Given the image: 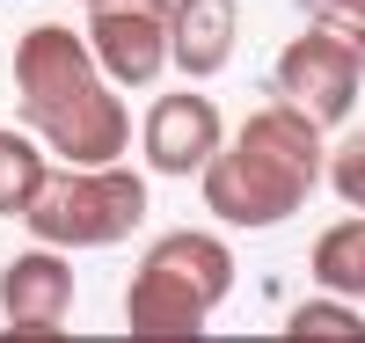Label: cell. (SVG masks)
Instances as JSON below:
<instances>
[{
	"instance_id": "1",
	"label": "cell",
	"mask_w": 365,
	"mask_h": 343,
	"mask_svg": "<svg viewBox=\"0 0 365 343\" xmlns=\"http://www.w3.org/2000/svg\"><path fill=\"white\" fill-rule=\"evenodd\" d=\"M15 110L66 168H103L125 161V139H139V124L125 117V88H117L81 29L37 22L15 44Z\"/></svg>"
},
{
	"instance_id": "2",
	"label": "cell",
	"mask_w": 365,
	"mask_h": 343,
	"mask_svg": "<svg viewBox=\"0 0 365 343\" xmlns=\"http://www.w3.org/2000/svg\"><path fill=\"white\" fill-rule=\"evenodd\" d=\"M329 168L322 124L292 103H263L256 117H241V139H227L205 161V205L220 227H285L299 205L314 198V183Z\"/></svg>"
},
{
	"instance_id": "3",
	"label": "cell",
	"mask_w": 365,
	"mask_h": 343,
	"mask_svg": "<svg viewBox=\"0 0 365 343\" xmlns=\"http://www.w3.org/2000/svg\"><path fill=\"white\" fill-rule=\"evenodd\" d=\"M227 292H234V248L205 227H175L132 270L125 329L132 336H197Z\"/></svg>"
},
{
	"instance_id": "4",
	"label": "cell",
	"mask_w": 365,
	"mask_h": 343,
	"mask_svg": "<svg viewBox=\"0 0 365 343\" xmlns=\"http://www.w3.org/2000/svg\"><path fill=\"white\" fill-rule=\"evenodd\" d=\"M146 205H154L146 175H132L125 161H103V168L44 175V190L22 212V227L51 248H117L125 234L146 227Z\"/></svg>"
},
{
	"instance_id": "5",
	"label": "cell",
	"mask_w": 365,
	"mask_h": 343,
	"mask_svg": "<svg viewBox=\"0 0 365 343\" xmlns=\"http://www.w3.org/2000/svg\"><path fill=\"white\" fill-rule=\"evenodd\" d=\"M358 81H365V51L344 37V29H329L322 15L299 29V37L278 51V73H270V88H278V103L307 110L322 132L329 124H344L351 103H358Z\"/></svg>"
},
{
	"instance_id": "6",
	"label": "cell",
	"mask_w": 365,
	"mask_h": 343,
	"mask_svg": "<svg viewBox=\"0 0 365 343\" xmlns=\"http://www.w3.org/2000/svg\"><path fill=\"white\" fill-rule=\"evenodd\" d=\"M168 8L175 0H96L88 51L117 88H154L168 73Z\"/></svg>"
},
{
	"instance_id": "7",
	"label": "cell",
	"mask_w": 365,
	"mask_h": 343,
	"mask_svg": "<svg viewBox=\"0 0 365 343\" xmlns=\"http://www.w3.org/2000/svg\"><path fill=\"white\" fill-rule=\"evenodd\" d=\"M139 146H146V168L154 175H205V161L227 146V117H220L212 96L175 88V96H161L154 110H146Z\"/></svg>"
},
{
	"instance_id": "8",
	"label": "cell",
	"mask_w": 365,
	"mask_h": 343,
	"mask_svg": "<svg viewBox=\"0 0 365 343\" xmlns=\"http://www.w3.org/2000/svg\"><path fill=\"white\" fill-rule=\"evenodd\" d=\"M66 307H73V270L51 241L22 248V256L0 270V314H8V336H58L66 329Z\"/></svg>"
},
{
	"instance_id": "9",
	"label": "cell",
	"mask_w": 365,
	"mask_h": 343,
	"mask_svg": "<svg viewBox=\"0 0 365 343\" xmlns=\"http://www.w3.org/2000/svg\"><path fill=\"white\" fill-rule=\"evenodd\" d=\"M241 44V15H234V0H175L168 8V66L182 73H220L227 58Z\"/></svg>"
},
{
	"instance_id": "10",
	"label": "cell",
	"mask_w": 365,
	"mask_h": 343,
	"mask_svg": "<svg viewBox=\"0 0 365 343\" xmlns=\"http://www.w3.org/2000/svg\"><path fill=\"white\" fill-rule=\"evenodd\" d=\"M307 270H314V285H322V292H336V300H365V212H351V220H336V227H322V234H314Z\"/></svg>"
},
{
	"instance_id": "11",
	"label": "cell",
	"mask_w": 365,
	"mask_h": 343,
	"mask_svg": "<svg viewBox=\"0 0 365 343\" xmlns=\"http://www.w3.org/2000/svg\"><path fill=\"white\" fill-rule=\"evenodd\" d=\"M44 175H51V168H44L37 139H29V132H0V220H8V212L22 220L29 198L44 190Z\"/></svg>"
},
{
	"instance_id": "12",
	"label": "cell",
	"mask_w": 365,
	"mask_h": 343,
	"mask_svg": "<svg viewBox=\"0 0 365 343\" xmlns=\"http://www.w3.org/2000/svg\"><path fill=\"white\" fill-rule=\"evenodd\" d=\"M322 175H329V190H336L351 212H365V124H358V132H351L336 153H329V168H322Z\"/></svg>"
},
{
	"instance_id": "13",
	"label": "cell",
	"mask_w": 365,
	"mask_h": 343,
	"mask_svg": "<svg viewBox=\"0 0 365 343\" xmlns=\"http://www.w3.org/2000/svg\"><path fill=\"white\" fill-rule=\"evenodd\" d=\"M285 336H365V314H351V307H336V292L299 307V314H285Z\"/></svg>"
},
{
	"instance_id": "14",
	"label": "cell",
	"mask_w": 365,
	"mask_h": 343,
	"mask_svg": "<svg viewBox=\"0 0 365 343\" xmlns=\"http://www.w3.org/2000/svg\"><path fill=\"white\" fill-rule=\"evenodd\" d=\"M322 22H329V29H344V37L365 51V0H322Z\"/></svg>"
},
{
	"instance_id": "15",
	"label": "cell",
	"mask_w": 365,
	"mask_h": 343,
	"mask_svg": "<svg viewBox=\"0 0 365 343\" xmlns=\"http://www.w3.org/2000/svg\"><path fill=\"white\" fill-rule=\"evenodd\" d=\"M88 8H96V0H88Z\"/></svg>"
}]
</instances>
